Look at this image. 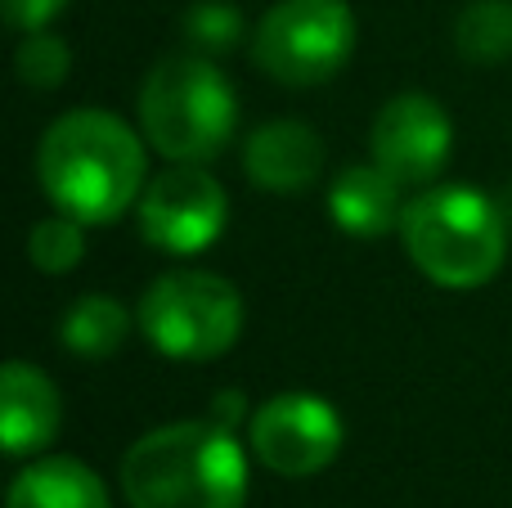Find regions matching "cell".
<instances>
[{
    "mask_svg": "<svg viewBox=\"0 0 512 508\" xmlns=\"http://www.w3.org/2000/svg\"><path fill=\"white\" fill-rule=\"evenodd\" d=\"M126 333H131V315H126L122 302H113V297H104V293L77 297V302L63 311V324H59V342L81 360L113 356L126 342Z\"/></svg>",
    "mask_w": 512,
    "mask_h": 508,
    "instance_id": "obj_14",
    "label": "cell"
},
{
    "mask_svg": "<svg viewBox=\"0 0 512 508\" xmlns=\"http://www.w3.org/2000/svg\"><path fill=\"white\" fill-rule=\"evenodd\" d=\"M400 239H405L409 261L441 288L490 284L508 252L499 207L468 185H436L409 198Z\"/></svg>",
    "mask_w": 512,
    "mask_h": 508,
    "instance_id": "obj_3",
    "label": "cell"
},
{
    "mask_svg": "<svg viewBox=\"0 0 512 508\" xmlns=\"http://www.w3.org/2000/svg\"><path fill=\"white\" fill-rule=\"evenodd\" d=\"M0 5H5L9 27H18V32H41V27H50L54 18L63 14L68 0H0Z\"/></svg>",
    "mask_w": 512,
    "mask_h": 508,
    "instance_id": "obj_19",
    "label": "cell"
},
{
    "mask_svg": "<svg viewBox=\"0 0 512 508\" xmlns=\"http://www.w3.org/2000/svg\"><path fill=\"white\" fill-rule=\"evenodd\" d=\"M45 198L81 225H113L144 194V144L104 108L63 113L36 153Z\"/></svg>",
    "mask_w": 512,
    "mask_h": 508,
    "instance_id": "obj_1",
    "label": "cell"
},
{
    "mask_svg": "<svg viewBox=\"0 0 512 508\" xmlns=\"http://www.w3.org/2000/svg\"><path fill=\"white\" fill-rule=\"evenodd\" d=\"M252 54L279 86H319L355 54V14L346 0H279L256 23Z\"/></svg>",
    "mask_w": 512,
    "mask_h": 508,
    "instance_id": "obj_6",
    "label": "cell"
},
{
    "mask_svg": "<svg viewBox=\"0 0 512 508\" xmlns=\"http://www.w3.org/2000/svg\"><path fill=\"white\" fill-rule=\"evenodd\" d=\"M140 329L171 360H216L243 329V297L207 270H171L140 297Z\"/></svg>",
    "mask_w": 512,
    "mask_h": 508,
    "instance_id": "obj_5",
    "label": "cell"
},
{
    "mask_svg": "<svg viewBox=\"0 0 512 508\" xmlns=\"http://www.w3.org/2000/svg\"><path fill=\"white\" fill-rule=\"evenodd\" d=\"M252 450L279 477H315L342 450V414L315 392H279L248 419Z\"/></svg>",
    "mask_w": 512,
    "mask_h": 508,
    "instance_id": "obj_7",
    "label": "cell"
},
{
    "mask_svg": "<svg viewBox=\"0 0 512 508\" xmlns=\"http://www.w3.org/2000/svg\"><path fill=\"white\" fill-rule=\"evenodd\" d=\"M14 68H18V77H23V86L54 90V86H63V77H68L72 54H68V45H63V36H54L41 27V32H23Z\"/></svg>",
    "mask_w": 512,
    "mask_h": 508,
    "instance_id": "obj_18",
    "label": "cell"
},
{
    "mask_svg": "<svg viewBox=\"0 0 512 508\" xmlns=\"http://www.w3.org/2000/svg\"><path fill=\"white\" fill-rule=\"evenodd\" d=\"M405 185L391 171L373 167H346L328 189V212H333L337 230L355 234V239H382V234L400 230L405 221Z\"/></svg>",
    "mask_w": 512,
    "mask_h": 508,
    "instance_id": "obj_12",
    "label": "cell"
},
{
    "mask_svg": "<svg viewBox=\"0 0 512 508\" xmlns=\"http://www.w3.org/2000/svg\"><path fill=\"white\" fill-rule=\"evenodd\" d=\"M243 171L265 194H301L324 171V140L306 122H265L243 144Z\"/></svg>",
    "mask_w": 512,
    "mask_h": 508,
    "instance_id": "obj_11",
    "label": "cell"
},
{
    "mask_svg": "<svg viewBox=\"0 0 512 508\" xmlns=\"http://www.w3.org/2000/svg\"><path fill=\"white\" fill-rule=\"evenodd\" d=\"M81 252H86V234H81V221L72 216H50V221H36V230L27 234V257H32L36 270L45 275H68V270L81 266Z\"/></svg>",
    "mask_w": 512,
    "mask_h": 508,
    "instance_id": "obj_17",
    "label": "cell"
},
{
    "mask_svg": "<svg viewBox=\"0 0 512 508\" xmlns=\"http://www.w3.org/2000/svg\"><path fill=\"white\" fill-rule=\"evenodd\" d=\"M140 122L149 144L171 162H212L239 126L225 72L203 54H171L144 77Z\"/></svg>",
    "mask_w": 512,
    "mask_h": 508,
    "instance_id": "obj_4",
    "label": "cell"
},
{
    "mask_svg": "<svg viewBox=\"0 0 512 508\" xmlns=\"http://www.w3.org/2000/svg\"><path fill=\"white\" fill-rule=\"evenodd\" d=\"M373 162L382 171L400 180L405 189L432 185L445 171L454 149V126L445 117V108L432 95H396L382 104V113L373 117Z\"/></svg>",
    "mask_w": 512,
    "mask_h": 508,
    "instance_id": "obj_9",
    "label": "cell"
},
{
    "mask_svg": "<svg viewBox=\"0 0 512 508\" xmlns=\"http://www.w3.org/2000/svg\"><path fill=\"white\" fill-rule=\"evenodd\" d=\"M5 508H113L108 491L81 459H36L9 486Z\"/></svg>",
    "mask_w": 512,
    "mask_h": 508,
    "instance_id": "obj_13",
    "label": "cell"
},
{
    "mask_svg": "<svg viewBox=\"0 0 512 508\" xmlns=\"http://www.w3.org/2000/svg\"><path fill=\"white\" fill-rule=\"evenodd\" d=\"M63 428L59 387L27 360H9L0 374V446L23 459L45 450Z\"/></svg>",
    "mask_w": 512,
    "mask_h": 508,
    "instance_id": "obj_10",
    "label": "cell"
},
{
    "mask_svg": "<svg viewBox=\"0 0 512 508\" xmlns=\"http://www.w3.org/2000/svg\"><path fill=\"white\" fill-rule=\"evenodd\" d=\"M122 491L131 508H243L248 455L216 419L167 423L126 450Z\"/></svg>",
    "mask_w": 512,
    "mask_h": 508,
    "instance_id": "obj_2",
    "label": "cell"
},
{
    "mask_svg": "<svg viewBox=\"0 0 512 508\" xmlns=\"http://www.w3.org/2000/svg\"><path fill=\"white\" fill-rule=\"evenodd\" d=\"M212 419L221 423V428H239L243 419H252L248 410H243V396L239 392H221V396H212Z\"/></svg>",
    "mask_w": 512,
    "mask_h": 508,
    "instance_id": "obj_20",
    "label": "cell"
},
{
    "mask_svg": "<svg viewBox=\"0 0 512 508\" xmlns=\"http://www.w3.org/2000/svg\"><path fill=\"white\" fill-rule=\"evenodd\" d=\"M180 36H185L189 54L216 59V54H230L243 41V14L230 0H194L180 14Z\"/></svg>",
    "mask_w": 512,
    "mask_h": 508,
    "instance_id": "obj_16",
    "label": "cell"
},
{
    "mask_svg": "<svg viewBox=\"0 0 512 508\" xmlns=\"http://www.w3.org/2000/svg\"><path fill=\"white\" fill-rule=\"evenodd\" d=\"M225 189L198 162H176L140 194V234L158 252L194 257L225 230Z\"/></svg>",
    "mask_w": 512,
    "mask_h": 508,
    "instance_id": "obj_8",
    "label": "cell"
},
{
    "mask_svg": "<svg viewBox=\"0 0 512 508\" xmlns=\"http://www.w3.org/2000/svg\"><path fill=\"white\" fill-rule=\"evenodd\" d=\"M454 45L472 63L512 59V0H472L454 23Z\"/></svg>",
    "mask_w": 512,
    "mask_h": 508,
    "instance_id": "obj_15",
    "label": "cell"
}]
</instances>
